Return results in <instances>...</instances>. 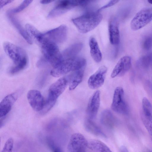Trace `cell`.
<instances>
[{"label": "cell", "instance_id": "83f0119b", "mask_svg": "<svg viewBox=\"0 0 152 152\" xmlns=\"http://www.w3.org/2000/svg\"><path fill=\"white\" fill-rule=\"evenodd\" d=\"M142 111L146 113L152 114V105L148 99L144 97L142 101Z\"/></svg>", "mask_w": 152, "mask_h": 152}, {"label": "cell", "instance_id": "9c48e42d", "mask_svg": "<svg viewBox=\"0 0 152 152\" xmlns=\"http://www.w3.org/2000/svg\"><path fill=\"white\" fill-rule=\"evenodd\" d=\"M67 27L62 25L43 33L42 38L45 39L57 45L65 42L67 38Z\"/></svg>", "mask_w": 152, "mask_h": 152}, {"label": "cell", "instance_id": "30bf717a", "mask_svg": "<svg viewBox=\"0 0 152 152\" xmlns=\"http://www.w3.org/2000/svg\"><path fill=\"white\" fill-rule=\"evenodd\" d=\"M88 142L82 134L75 133L71 136L68 148L69 152H81L85 151L88 147Z\"/></svg>", "mask_w": 152, "mask_h": 152}, {"label": "cell", "instance_id": "6da1fadb", "mask_svg": "<svg viewBox=\"0 0 152 152\" xmlns=\"http://www.w3.org/2000/svg\"><path fill=\"white\" fill-rule=\"evenodd\" d=\"M102 15L99 11L87 12L72 19V20L78 31L86 33L96 27L102 19Z\"/></svg>", "mask_w": 152, "mask_h": 152}, {"label": "cell", "instance_id": "ba28073f", "mask_svg": "<svg viewBox=\"0 0 152 152\" xmlns=\"http://www.w3.org/2000/svg\"><path fill=\"white\" fill-rule=\"evenodd\" d=\"M3 47L5 53L12 61L15 65L28 59L26 51L18 46L6 42L3 43Z\"/></svg>", "mask_w": 152, "mask_h": 152}, {"label": "cell", "instance_id": "44dd1931", "mask_svg": "<svg viewBox=\"0 0 152 152\" xmlns=\"http://www.w3.org/2000/svg\"><path fill=\"white\" fill-rule=\"evenodd\" d=\"M88 147L94 152H112L105 143L98 140H90L88 142Z\"/></svg>", "mask_w": 152, "mask_h": 152}, {"label": "cell", "instance_id": "2e32d148", "mask_svg": "<svg viewBox=\"0 0 152 152\" xmlns=\"http://www.w3.org/2000/svg\"><path fill=\"white\" fill-rule=\"evenodd\" d=\"M18 95L16 93L10 94L2 99L0 104V117L5 116L11 110L16 100Z\"/></svg>", "mask_w": 152, "mask_h": 152}, {"label": "cell", "instance_id": "7402d4cb", "mask_svg": "<svg viewBox=\"0 0 152 152\" xmlns=\"http://www.w3.org/2000/svg\"><path fill=\"white\" fill-rule=\"evenodd\" d=\"M84 126L86 130L89 132L96 136L105 137L104 134L91 119H87L85 121Z\"/></svg>", "mask_w": 152, "mask_h": 152}, {"label": "cell", "instance_id": "52a82bcc", "mask_svg": "<svg viewBox=\"0 0 152 152\" xmlns=\"http://www.w3.org/2000/svg\"><path fill=\"white\" fill-rule=\"evenodd\" d=\"M111 108L114 112L122 114L129 113V108L125 100L124 91L121 87H118L115 89Z\"/></svg>", "mask_w": 152, "mask_h": 152}, {"label": "cell", "instance_id": "cb8c5ba5", "mask_svg": "<svg viewBox=\"0 0 152 152\" xmlns=\"http://www.w3.org/2000/svg\"><path fill=\"white\" fill-rule=\"evenodd\" d=\"M114 120V116L110 110H105L101 113V121L104 124L107 126L113 125Z\"/></svg>", "mask_w": 152, "mask_h": 152}, {"label": "cell", "instance_id": "9a60e30c", "mask_svg": "<svg viewBox=\"0 0 152 152\" xmlns=\"http://www.w3.org/2000/svg\"><path fill=\"white\" fill-rule=\"evenodd\" d=\"M108 31L111 43L114 45H118L120 41L119 23L117 19L114 17H112L110 19Z\"/></svg>", "mask_w": 152, "mask_h": 152}, {"label": "cell", "instance_id": "8fae6325", "mask_svg": "<svg viewBox=\"0 0 152 152\" xmlns=\"http://www.w3.org/2000/svg\"><path fill=\"white\" fill-rule=\"evenodd\" d=\"M107 70L106 66H101L89 77L88 83V87L91 89H97L103 85Z\"/></svg>", "mask_w": 152, "mask_h": 152}, {"label": "cell", "instance_id": "f546056e", "mask_svg": "<svg viewBox=\"0 0 152 152\" xmlns=\"http://www.w3.org/2000/svg\"><path fill=\"white\" fill-rule=\"evenodd\" d=\"M13 140L12 138H9L6 142L1 152H12Z\"/></svg>", "mask_w": 152, "mask_h": 152}, {"label": "cell", "instance_id": "7c38bea8", "mask_svg": "<svg viewBox=\"0 0 152 152\" xmlns=\"http://www.w3.org/2000/svg\"><path fill=\"white\" fill-rule=\"evenodd\" d=\"M131 66V58L129 56L121 58L115 66L111 76L113 78L124 75L130 69Z\"/></svg>", "mask_w": 152, "mask_h": 152}, {"label": "cell", "instance_id": "ab89813d", "mask_svg": "<svg viewBox=\"0 0 152 152\" xmlns=\"http://www.w3.org/2000/svg\"></svg>", "mask_w": 152, "mask_h": 152}, {"label": "cell", "instance_id": "d590c367", "mask_svg": "<svg viewBox=\"0 0 152 152\" xmlns=\"http://www.w3.org/2000/svg\"><path fill=\"white\" fill-rule=\"evenodd\" d=\"M55 1L54 0H41L40 2L43 4H47L53 2Z\"/></svg>", "mask_w": 152, "mask_h": 152}, {"label": "cell", "instance_id": "f35d334b", "mask_svg": "<svg viewBox=\"0 0 152 152\" xmlns=\"http://www.w3.org/2000/svg\"><path fill=\"white\" fill-rule=\"evenodd\" d=\"M85 152V151H84V152Z\"/></svg>", "mask_w": 152, "mask_h": 152}, {"label": "cell", "instance_id": "8d00e7d4", "mask_svg": "<svg viewBox=\"0 0 152 152\" xmlns=\"http://www.w3.org/2000/svg\"><path fill=\"white\" fill-rule=\"evenodd\" d=\"M148 1L149 3L152 4V0H148Z\"/></svg>", "mask_w": 152, "mask_h": 152}, {"label": "cell", "instance_id": "74e56055", "mask_svg": "<svg viewBox=\"0 0 152 152\" xmlns=\"http://www.w3.org/2000/svg\"><path fill=\"white\" fill-rule=\"evenodd\" d=\"M151 64L152 65V62H151Z\"/></svg>", "mask_w": 152, "mask_h": 152}, {"label": "cell", "instance_id": "484cf974", "mask_svg": "<svg viewBox=\"0 0 152 152\" xmlns=\"http://www.w3.org/2000/svg\"><path fill=\"white\" fill-rule=\"evenodd\" d=\"M152 61V53H150L142 57L139 60L138 64L143 68H148Z\"/></svg>", "mask_w": 152, "mask_h": 152}, {"label": "cell", "instance_id": "603a6c76", "mask_svg": "<svg viewBox=\"0 0 152 152\" xmlns=\"http://www.w3.org/2000/svg\"><path fill=\"white\" fill-rule=\"evenodd\" d=\"M141 117L144 125L152 139V114L142 111Z\"/></svg>", "mask_w": 152, "mask_h": 152}, {"label": "cell", "instance_id": "3957f363", "mask_svg": "<svg viewBox=\"0 0 152 152\" xmlns=\"http://www.w3.org/2000/svg\"><path fill=\"white\" fill-rule=\"evenodd\" d=\"M42 45V50L45 59L55 68L63 60L61 53L56 44L43 38L39 42Z\"/></svg>", "mask_w": 152, "mask_h": 152}, {"label": "cell", "instance_id": "d4e9b609", "mask_svg": "<svg viewBox=\"0 0 152 152\" xmlns=\"http://www.w3.org/2000/svg\"><path fill=\"white\" fill-rule=\"evenodd\" d=\"M25 28L29 34L33 36L39 42L42 38L43 33L39 31L34 26L29 24H26Z\"/></svg>", "mask_w": 152, "mask_h": 152}, {"label": "cell", "instance_id": "4dcf8cb0", "mask_svg": "<svg viewBox=\"0 0 152 152\" xmlns=\"http://www.w3.org/2000/svg\"><path fill=\"white\" fill-rule=\"evenodd\" d=\"M152 47V37H149L144 40L143 44V47L146 50L150 49Z\"/></svg>", "mask_w": 152, "mask_h": 152}, {"label": "cell", "instance_id": "836d02e7", "mask_svg": "<svg viewBox=\"0 0 152 152\" xmlns=\"http://www.w3.org/2000/svg\"><path fill=\"white\" fill-rule=\"evenodd\" d=\"M12 1V0H0V8H1L5 5L10 3Z\"/></svg>", "mask_w": 152, "mask_h": 152}, {"label": "cell", "instance_id": "277c9868", "mask_svg": "<svg viewBox=\"0 0 152 152\" xmlns=\"http://www.w3.org/2000/svg\"><path fill=\"white\" fill-rule=\"evenodd\" d=\"M88 0H60L49 13L47 18H51L58 17L68 10L77 6H84L88 4Z\"/></svg>", "mask_w": 152, "mask_h": 152}, {"label": "cell", "instance_id": "f1b7e54d", "mask_svg": "<svg viewBox=\"0 0 152 152\" xmlns=\"http://www.w3.org/2000/svg\"><path fill=\"white\" fill-rule=\"evenodd\" d=\"M32 1V0H24L18 7L9 11L12 14L20 12L28 7Z\"/></svg>", "mask_w": 152, "mask_h": 152}, {"label": "cell", "instance_id": "ffe728a7", "mask_svg": "<svg viewBox=\"0 0 152 152\" xmlns=\"http://www.w3.org/2000/svg\"><path fill=\"white\" fill-rule=\"evenodd\" d=\"M90 52L91 56L97 63L100 62L102 59V55L98 43L95 38L91 37L89 40Z\"/></svg>", "mask_w": 152, "mask_h": 152}, {"label": "cell", "instance_id": "5bb4252c", "mask_svg": "<svg viewBox=\"0 0 152 152\" xmlns=\"http://www.w3.org/2000/svg\"><path fill=\"white\" fill-rule=\"evenodd\" d=\"M100 92L96 91L90 98L87 108V113L89 119L95 118L97 115L100 102Z\"/></svg>", "mask_w": 152, "mask_h": 152}, {"label": "cell", "instance_id": "5b68a950", "mask_svg": "<svg viewBox=\"0 0 152 152\" xmlns=\"http://www.w3.org/2000/svg\"><path fill=\"white\" fill-rule=\"evenodd\" d=\"M69 77H63L50 86L46 102L53 106L59 96L63 92L69 83Z\"/></svg>", "mask_w": 152, "mask_h": 152}, {"label": "cell", "instance_id": "8992f818", "mask_svg": "<svg viewBox=\"0 0 152 152\" xmlns=\"http://www.w3.org/2000/svg\"><path fill=\"white\" fill-rule=\"evenodd\" d=\"M152 20V7H146L138 11L130 23L131 29L137 31L143 27Z\"/></svg>", "mask_w": 152, "mask_h": 152}, {"label": "cell", "instance_id": "d6a6232c", "mask_svg": "<svg viewBox=\"0 0 152 152\" xmlns=\"http://www.w3.org/2000/svg\"><path fill=\"white\" fill-rule=\"evenodd\" d=\"M49 145L52 150L53 152H62L59 148L55 145L53 142L52 141H48Z\"/></svg>", "mask_w": 152, "mask_h": 152}, {"label": "cell", "instance_id": "e0dca14e", "mask_svg": "<svg viewBox=\"0 0 152 152\" xmlns=\"http://www.w3.org/2000/svg\"><path fill=\"white\" fill-rule=\"evenodd\" d=\"M12 14L9 10L7 12V15L9 20L25 41L30 44H32V41L31 35L26 29H24L18 20Z\"/></svg>", "mask_w": 152, "mask_h": 152}, {"label": "cell", "instance_id": "4fadbf2b", "mask_svg": "<svg viewBox=\"0 0 152 152\" xmlns=\"http://www.w3.org/2000/svg\"><path fill=\"white\" fill-rule=\"evenodd\" d=\"M27 98L30 106L34 110L39 111L42 110L45 102L43 97L39 91L35 90H30L27 93Z\"/></svg>", "mask_w": 152, "mask_h": 152}, {"label": "cell", "instance_id": "ac0fdd59", "mask_svg": "<svg viewBox=\"0 0 152 152\" xmlns=\"http://www.w3.org/2000/svg\"><path fill=\"white\" fill-rule=\"evenodd\" d=\"M85 67L73 72L70 77L69 83V90H74L81 82L84 75Z\"/></svg>", "mask_w": 152, "mask_h": 152}, {"label": "cell", "instance_id": "d6986e66", "mask_svg": "<svg viewBox=\"0 0 152 152\" xmlns=\"http://www.w3.org/2000/svg\"><path fill=\"white\" fill-rule=\"evenodd\" d=\"M83 45L81 43L73 44L65 49L61 53L63 60L75 57L81 50Z\"/></svg>", "mask_w": 152, "mask_h": 152}, {"label": "cell", "instance_id": "7a4b0ae2", "mask_svg": "<svg viewBox=\"0 0 152 152\" xmlns=\"http://www.w3.org/2000/svg\"><path fill=\"white\" fill-rule=\"evenodd\" d=\"M86 64V59L82 57H76L63 59L57 67L53 68L50 72V74L54 77H59L85 67Z\"/></svg>", "mask_w": 152, "mask_h": 152}, {"label": "cell", "instance_id": "1f68e13d", "mask_svg": "<svg viewBox=\"0 0 152 152\" xmlns=\"http://www.w3.org/2000/svg\"><path fill=\"white\" fill-rule=\"evenodd\" d=\"M119 1L118 0H111L107 4H106L103 7H102L100 8L99 9H98L97 11L99 12L100 11L105 9V8H107L109 7H110L113 6L115 4H116Z\"/></svg>", "mask_w": 152, "mask_h": 152}, {"label": "cell", "instance_id": "e575fe53", "mask_svg": "<svg viewBox=\"0 0 152 152\" xmlns=\"http://www.w3.org/2000/svg\"><path fill=\"white\" fill-rule=\"evenodd\" d=\"M120 152H129V151L126 146H122L120 148Z\"/></svg>", "mask_w": 152, "mask_h": 152}, {"label": "cell", "instance_id": "4316f807", "mask_svg": "<svg viewBox=\"0 0 152 152\" xmlns=\"http://www.w3.org/2000/svg\"><path fill=\"white\" fill-rule=\"evenodd\" d=\"M28 62V59L24 60L15 65L10 70L12 74H16L23 69L26 66Z\"/></svg>", "mask_w": 152, "mask_h": 152}]
</instances>
